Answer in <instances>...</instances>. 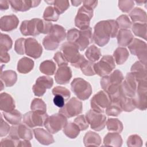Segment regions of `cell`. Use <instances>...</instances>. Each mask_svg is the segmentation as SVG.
<instances>
[{
	"label": "cell",
	"instance_id": "obj_57",
	"mask_svg": "<svg viewBox=\"0 0 147 147\" xmlns=\"http://www.w3.org/2000/svg\"><path fill=\"white\" fill-rule=\"evenodd\" d=\"M10 127L9 125L5 122L1 115V122H0V136L2 137L3 136H6L8 133H9L10 130Z\"/></svg>",
	"mask_w": 147,
	"mask_h": 147
},
{
	"label": "cell",
	"instance_id": "obj_36",
	"mask_svg": "<svg viewBox=\"0 0 147 147\" xmlns=\"http://www.w3.org/2000/svg\"><path fill=\"white\" fill-rule=\"evenodd\" d=\"M79 127L74 123H67L63 128V133L69 138L73 139L76 138L80 133Z\"/></svg>",
	"mask_w": 147,
	"mask_h": 147
},
{
	"label": "cell",
	"instance_id": "obj_33",
	"mask_svg": "<svg viewBox=\"0 0 147 147\" xmlns=\"http://www.w3.org/2000/svg\"><path fill=\"white\" fill-rule=\"evenodd\" d=\"M48 34L58 41L59 42L64 40L67 37V33L65 29L62 26L57 24L53 25Z\"/></svg>",
	"mask_w": 147,
	"mask_h": 147
},
{
	"label": "cell",
	"instance_id": "obj_10",
	"mask_svg": "<svg viewBox=\"0 0 147 147\" xmlns=\"http://www.w3.org/2000/svg\"><path fill=\"white\" fill-rule=\"evenodd\" d=\"M83 105L78 98L73 97L59 110V113L67 118H72L82 113Z\"/></svg>",
	"mask_w": 147,
	"mask_h": 147
},
{
	"label": "cell",
	"instance_id": "obj_2",
	"mask_svg": "<svg viewBox=\"0 0 147 147\" xmlns=\"http://www.w3.org/2000/svg\"><path fill=\"white\" fill-rule=\"evenodd\" d=\"M124 78L122 72L116 69L109 75L102 77L100 86L109 96L110 99L118 98L121 95L120 85Z\"/></svg>",
	"mask_w": 147,
	"mask_h": 147
},
{
	"label": "cell",
	"instance_id": "obj_40",
	"mask_svg": "<svg viewBox=\"0 0 147 147\" xmlns=\"http://www.w3.org/2000/svg\"><path fill=\"white\" fill-rule=\"evenodd\" d=\"M107 129L111 132L121 133L123 130L122 123L117 118H109L106 121Z\"/></svg>",
	"mask_w": 147,
	"mask_h": 147
},
{
	"label": "cell",
	"instance_id": "obj_15",
	"mask_svg": "<svg viewBox=\"0 0 147 147\" xmlns=\"http://www.w3.org/2000/svg\"><path fill=\"white\" fill-rule=\"evenodd\" d=\"M137 83L134 75L131 72L127 73L125 80L122 81L120 85L123 95L126 97L134 98L136 94Z\"/></svg>",
	"mask_w": 147,
	"mask_h": 147
},
{
	"label": "cell",
	"instance_id": "obj_42",
	"mask_svg": "<svg viewBox=\"0 0 147 147\" xmlns=\"http://www.w3.org/2000/svg\"><path fill=\"white\" fill-rule=\"evenodd\" d=\"M13 45V41L10 37L6 34L1 33L0 37V52H7Z\"/></svg>",
	"mask_w": 147,
	"mask_h": 147
},
{
	"label": "cell",
	"instance_id": "obj_61",
	"mask_svg": "<svg viewBox=\"0 0 147 147\" xmlns=\"http://www.w3.org/2000/svg\"><path fill=\"white\" fill-rule=\"evenodd\" d=\"M9 1H0V9L1 10H6L9 9Z\"/></svg>",
	"mask_w": 147,
	"mask_h": 147
},
{
	"label": "cell",
	"instance_id": "obj_62",
	"mask_svg": "<svg viewBox=\"0 0 147 147\" xmlns=\"http://www.w3.org/2000/svg\"><path fill=\"white\" fill-rule=\"evenodd\" d=\"M32 145L29 140H24L20 141L18 146H31Z\"/></svg>",
	"mask_w": 147,
	"mask_h": 147
},
{
	"label": "cell",
	"instance_id": "obj_59",
	"mask_svg": "<svg viewBox=\"0 0 147 147\" xmlns=\"http://www.w3.org/2000/svg\"><path fill=\"white\" fill-rule=\"evenodd\" d=\"M98 1H89V0H86V1H83V6L87 7L88 8H90L92 10H94L97 6L98 4Z\"/></svg>",
	"mask_w": 147,
	"mask_h": 147
},
{
	"label": "cell",
	"instance_id": "obj_58",
	"mask_svg": "<svg viewBox=\"0 0 147 147\" xmlns=\"http://www.w3.org/2000/svg\"><path fill=\"white\" fill-rule=\"evenodd\" d=\"M53 103L58 107L61 108L64 106L65 105V99H64L63 97H62L60 95H55V97L53 98Z\"/></svg>",
	"mask_w": 147,
	"mask_h": 147
},
{
	"label": "cell",
	"instance_id": "obj_14",
	"mask_svg": "<svg viewBox=\"0 0 147 147\" xmlns=\"http://www.w3.org/2000/svg\"><path fill=\"white\" fill-rule=\"evenodd\" d=\"M146 80L138 82L136 94L133 98L136 108L145 110L147 108V84Z\"/></svg>",
	"mask_w": 147,
	"mask_h": 147
},
{
	"label": "cell",
	"instance_id": "obj_50",
	"mask_svg": "<svg viewBox=\"0 0 147 147\" xmlns=\"http://www.w3.org/2000/svg\"><path fill=\"white\" fill-rule=\"evenodd\" d=\"M134 6V2L131 0H123L118 1V7L123 13H129Z\"/></svg>",
	"mask_w": 147,
	"mask_h": 147
},
{
	"label": "cell",
	"instance_id": "obj_32",
	"mask_svg": "<svg viewBox=\"0 0 147 147\" xmlns=\"http://www.w3.org/2000/svg\"><path fill=\"white\" fill-rule=\"evenodd\" d=\"M129 56V51L124 47H118L113 53V58L118 65L123 64Z\"/></svg>",
	"mask_w": 147,
	"mask_h": 147
},
{
	"label": "cell",
	"instance_id": "obj_24",
	"mask_svg": "<svg viewBox=\"0 0 147 147\" xmlns=\"http://www.w3.org/2000/svg\"><path fill=\"white\" fill-rule=\"evenodd\" d=\"M131 73L135 77L137 83L146 80V65L141 61H137L135 62L131 66Z\"/></svg>",
	"mask_w": 147,
	"mask_h": 147
},
{
	"label": "cell",
	"instance_id": "obj_44",
	"mask_svg": "<svg viewBox=\"0 0 147 147\" xmlns=\"http://www.w3.org/2000/svg\"><path fill=\"white\" fill-rule=\"evenodd\" d=\"M120 104L122 110L126 112L132 111L136 108L133 98L126 97L123 96L121 99Z\"/></svg>",
	"mask_w": 147,
	"mask_h": 147
},
{
	"label": "cell",
	"instance_id": "obj_64",
	"mask_svg": "<svg viewBox=\"0 0 147 147\" xmlns=\"http://www.w3.org/2000/svg\"><path fill=\"white\" fill-rule=\"evenodd\" d=\"M146 1H135V2L137 4V5H142L143 3H146Z\"/></svg>",
	"mask_w": 147,
	"mask_h": 147
},
{
	"label": "cell",
	"instance_id": "obj_29",
	"mask_svg": "<svg viewBox=\"0 0 147 147\" xmlns=\"http://www.w3.org/2000/svg\"><path fill=\"white\" fill-rule=\"evenodd\" d=\"M83 142L86 146H98L101 144L102 139L98 133L92 131H88L84 136Z\"/></svg>",
	"mask_w": 147,
	"mask_h": 147
},
{
	"label": "cell",
	"instance_id": "obj_6",
	"mask_svg": "<svg viewBox=\"0 0 147 147\" xmlns=\"http://www.w3.org/2000/svg\"><path fill=\"white\" fill-rule=\"evenodd\" d=\"M115 68L114 59L112 56L105 55L101 59L94 64L95 74L103 77L110 74Z\"/></svg>",
	"mask_w": 147,
	"mask_h": 147
},
{
	"label": "cell",
	"instance_id": "obj_54",
	"mask_svg": "<svg viewBox=\"0 0 147 147\" xmlns=\"http://www.w3.org/2000/svg\"><path fill=\"white\" fill-rule=\"evenodd\" d=\"M26 38H18L14 44V50L16 52L21 55H23L25 53V43Z\"/></svg>",
	"mask_w": 147,
	"mask_h": 147
},
{
	"label": "cell",
	"instance_id": "obj_51",
	"mask_svg": "<svg viewBox=\"0 0 147 147\" xmlns=\"http://www.w3.org/2000/svg\"><path fill=\"white\" fill-rule=\"evenodd\" d=\"M143 144V141L137 134H132L130 136L127 140V145L128 146L140 147Z\"/></svg>",
	"mask_w": 147,
	"mask_h": 147
},
{
	"label": "cell",
	"instance_id": "obj_16",
	"mask_svg": "<svg viewBox=\"0 0 147 147\" xmlns=\"http://www.w3.org/2000/svg\"><path fill=\"white\" fill-rule=\"evenodd\" d=\"M53 84V80L48 76L38 77L36 83L32 87V90L35 96H41L46 92L47 89L51 88Z\"/></svg>",
	"mask_w": 147,
	"mask_h": 147
},
{
	"label": "cell",
	"instance_id": "obj_56",
	"mask_svg": "<svg viewBox=\"0 0 147 147\" xmlns=\"http://www.w3.org/2000/svg\"><path fill=\"white\" fill-rule=\"evenodd\" d=\"M79 34V30L76 28H72L68 30L67 33V39L68 42L74 43Z\"/></svg>",
	"mask_w": 147,
	"mask_h": 147
},
{
	"label": "cell",
	"instance_id": "obj_19",
	"mask_svg": "<svg viewBox=\"0 0 147 147\" xmlns=\"http://www.w3.org/2000/svg\"><path fill=\"white\" fill-rule=\"evenodd\" d=\"M92 41L93 35L92 33V29L91 27H89L87 29L79 30L78 38L74 44L76 45L79 51H83L87 48Z\"/></svg>",
	"mask_w": 147,
	"mask_h": 147
},
{
	"label": "cell",
	"instance_id": "obj_11",
	"mask_svg": "<svg viewBox=\"0 0 147 147\" xmlns=\"http://www.w3.org/2000/svg\"><path fill=\"white\" fill-rule=\"evenodd\" d=\"M48 117L47 113H41L32 110L24 115L23 121L25 124L30 128L43 126Z\"/></svg>",
	"mask_w": 147,
	"mask_h": 147
},
{
	"label": "cell",
	"instance_id": "obj_27",
	"mask_svg": "<svg viewBox=\"0 0 147 147\" xmlns=\"http://www.w3.org/2000/svg\"><path fill=\"white\" fill-rule=\"evenodd\" d=\"M117 42L119 46H128L133 40V34L128 29H120L117 35Z\"/></svg>",
	"mask_w": 147,
	"mask_h": 147
},
{
	"label": "cell",
	"instance_id": "obj_20",
	"mask_svg": "<svg viewBox=\"0 0 147 147\" xmlns=\"http://www.w3.org/2000/svg\"><path fill=\"white\" fill-rule=\"evenodd\" d=\"M41 1L37 0H13L9 1L11 9L15 12L26 11L30 8L35 7L40 3Z\"/></svg>",
	"mask_w": 147,
	"mask_h": 147
},
{
	"label": "cell",
	"instance_id": "obj_31",
	"mask_svg": "<svg viewBox=\"0 0 147 147\" xmlns=\"http://www.w3.org/2000/svg\"><path fill=\"white\" fill-rule=\"evenodd\" d=\"M4 118L12 125H16L21 123L22 115V114L17 110L14 109L9 112H3Z\"/></svg>",
	"mask_w": 147,
	"mask_h": 147
},
{
	"label": "cell",
	"instance_id": "obj_1",
	"mask_svg": "<svg viewBox=\"0 0 147 147\" xmlns=\"http://www.w3.org/2000/svg\"><path fill=\"white\" fill-rule=\"evenodd\" d=\"M118 32V26L114 20H103L98 22L94 26L93 40L100 47L106 45L110 37L114 38Z\"/></svg>",
	"mask_w": 147,
	"mask_h": 147
},
{
	"label": "cell",
	"instance_id": "obj_7",
	"mask_svg": "<svg viewBox=\"0 0 147 147\" xmlns=\"http://www.w3.org/2000/svg\"><path fill=\"white\" fill-rule=\"evenodd\" d=\"M67 123V117L59 113L48 117L45 121L44 126L49 133L55 134L63 129Z\"/></svg>",
	"mask_w": 147,
	"mask_h": 147
},
{
	"label": "cell",
	"instance_id": "obj_48",
	"mask_svg": "<svg viewBox=\"0 0 147 147\" xmlns=\"http://www.w3.org/2000/svg\"><path fill=\"white\" fill-rule=\"evenodd\" d=\"M115 21L117 23L118 28H120L121 29H128L131 26V22L127 15H121Z\"/></svg>",
	"mask_w": 147,
	"mask_h": 147
},
{
	"label": "cell",
	"instance_id": "obj_35",
	"mask_svg": "<svg viewBox=\"0 0 147 147\" xmlns=\"http://www.w3.org/2000/svg\"><path fill=\"white\" fill-rule=\"evenodd\" d=\"M39 69L41 73L46 75H53L56 71V65L52 60H47L40 64Z\"/></svg>",
	"mask_w": 147,
	"mask_h": 147
},
{
	"label": "cell",
	"instance_id": "obj_46",
	"mask_svg": "<svg viewBox=\"0 0 147 147\" xmlns=\"http://www.w3.org/2000/svg\"><path fill=\"white\" fill-rule=\"evenodd\" d=\"M51 5H53L54 8L56 10L59 14H63L69 7V2L67 0L52 1Z\"/></svg>",
	"mask_w": 147,
	"mask_h": 147
},
{
	"label": "cell",
	"instance_id": "obj_23",
	"mask_svg": "<svg viewBox=\"0 0 147 147\" xmlns=\"http://www.w3.org/2000/svg\"><path fill=\"white\" fill-rule=\"evenodd\" d=\"M33 133L36 139L42 145H49L55 142L53 137L48 130L42 128L33 129Z\"/></svg>",
	"mask_w": 147,
	"mask_h": 147
},
{
	"label": "cell",
	"instance_id": "obj_8",
	"mask_svg": "<svg viewBox=\"0 0 147 147\" xmlns=\"http://www.w3.org/2000/svg\"><path fill=\"white\" fill-rule=\"evenodd\" d=\"M85 116L92 130L99 131L103 129L105 127L106 117L103 113L97 112L91 109L86 113Z\"/></svg>",
	"mask_w": 147,
	"mask_h": 147
},
{
	"label": "cell",
	"instance_id": "obj_47",
	"mask_svg": "<svg viewBox=\"0 0 147 147\" xmlns=\"http://www.w3.org/2000/svg\"><path fill=\"white\" fill-rule=\"evenodd\" d=\"M94 64L92 62L86 60L80 65V68L82 73L86 76H94L95 72L94 69Z\"/></svg>",
	"mask_w": 147,
	"mask_h": 147
},
{
	"label": "cell",
	"instance_id": "obj_28",
	"mask_svg": "<svg viewBox=\"0 0 147 147\" xmlns=\"http://www.w3.org/2000/svg\"><path fill=\"white\" fill-rule=\"evenodd\" d=\"M34 61L27 57H23L17 63V69L21 74H26L30 72L33 68Z\"/></svg>",
	"mask_w": 147,
	"mask_h": 147
},
{
	"label": "cell",
	"instance_id": "obj_13",
	"mask_svg": "<svg viewBox=\"0 0 147 147\" xmlns=\"http://www.w3.org/2000/svg\"><path fill=\"white\" fill-rule=\"evenodd\" d=\"M130 53L136 56L142 64H146V43L138 38H133L128 45Z\"/></svg>",
	"mask_w": 147,
	"mask_h": 147
},
{
	"label": "cell",
	"instance_id": "obj_49",
	"mask_svg": "<svg viewBox=\"0 0 147 147\" xmlns=\"http://www.w3.org/2000/svg\"><path fill=\"white\" fill-rule=\"evenodd\" d=\"M52 94L54 95H59L61 96L64 98L65 100H68L70 96H71V92L67 88L62 86H56L54 87L52 90Z\"/></svg>",
	"mask_w": 147,
	"mask_h": 147
},
{
	"label": "cell",
	"instance_id": "obj_45",
	"mask_svg": "<svg viewBox=\"0 0 147 147\" xmlns=\"http://www.w3.org/2000/svg\"><path fill=\"white\" fill-rule=\"evenodd\" d=\"M30 109L32 111L47 113V105L42 99L34 98L31 102Z\"/></svg>",
	"mask_w": 147,
	"mask_h": 147
},
{
	"label": "cell",
	"instance_id": "obj_25",
	"mask_svg": "<svg viewBox=\"0 0 147 147\" xmlns=\"http://www.w3.org/2000/svg\"><path fill=\"white\" fill-rule=\"evenodd\" d=\"M16 103L13 97L6 92L0 94V109L4 112H9L15 109Z\"/></svg>",
	"mask_w": 147,
	"mask_h": 147
},
{
	"label": "cell",
	"instance_id": "obj_4",
	"mask_svg": "<svg viewBox=\"0 0 147 147\" xmlns=\"http://www.w3.org/2000/svg\"><path fill=\"white\" fill-rule=\"evenodd\" d=\"M61 51L67 61L75 68H80L86 60L84 56L79 53V49L76 45L73 42L68 41L63 43L61 47Z\"/></svg>",
	"mask_w": 147,
	"mask_h": 147
},
{
	"label": "cell",
	"instance_id": "obj_60",
	"mask_svg": "<svg viewBox=\"0 0 147 147\" xmlns=\"http://www.w3.org/2000/svg\"><path fill=\"white\" fill-rule=\"evenodd\" d=\"M10 55L7 52H0V60L1 63H7L10 61Z\"/></svg>",
	"mask_w": 147,
	"mask_h": 147
},
{
	"label": "cell",
	"instance_id": "obj_37",
	"mask_svg": "<svg viewBox=\"0 0 147 147\" xmlns=\"http://www.w3.org/2000/svg\"><path fill=\"white\" fill-rule=\"evenodd\" d=\"M85 55L87 59L94 63L99 60L102 53L99 48L94 45L90 46L85 52Z\"/></svg>",
	"mask_w": 147,
	"mask_h": 147
},
{
	"label": "cell",
	"instance_id": "obj_43",
	"mask_svg": "<svg viewBox=\"0 0 147 147\" xmlns=\"http://www.w3.org/2000/svg\"><path fill=\"white\" fill-rule=\"evenodd\" d=\"M60 42L51 37L50 35L46 36L42 40V45L45 49L48 51H54L59 46Z\"/></svg>",
	"mask_w": 147,
	"mask_h": 147
},
{
	"label": "cell",
	"instance_id": "obj_18",
	"mask_svg": "<svg viewBox=\"0 0 147 147\" xmlns=\"http://www.w3.org/2000/svg\"><path fill=\"white\" fill-rule=\"evenodd\" d=\"M25 53L28 56L36 59L41 56L42 53V47L37 40L29 37L25 40Z\"/></svg>",
	"mask_w": 147,
	"mask_h": 147
},
{
	"label": "cell",
	"instance_id": "obj_55",
	"mask_svg": "<svg viewBox=\"0 0 147 147\" xmlns=\"http://www.w3.org/2000/svg\"><path fill=\"white\" fill-rule=\"evenodd\" d=\"M53 58L59 67L68 65V62L67 61L64 55H63L62 52L60 51L57 52L54 55V56Z\"/></svg>",
	"mask_w": 147,
	"mask_h": 147
},
{
	"label": "cell",
	"instance_id": "obj_17",
	"mask_svg": "<svg viewBox=\"0 0 147 147\" xmlns=\"http://www.w3.org/2000/svg\"><path fill=\"white\" fill-rule=\"evenodd\" d=\"M9 136L17 139L31 140L33 138L32 131L26 124L20 123L13 125L9 132Z\"/></svg>",
	"mask_w": 147,
	"mask_h": 147
},
{
	"label": "cell",
	"instance_id": "obj_22",
	"mask_svg": "<svg viewBox=\"0 0 147 147\" xmlns=\"http://www.w3.org/2000/svg\"><path fill=\"white\" fill-rule=\"evenodd\" d=\"M72 78V71L67 65L59 67L55 75L56 82L59 84H68Z\"/></svg>",
	"mask_w": 147,
	"mask_h": 147
},
{
	"label": "cell",
	"instance_id": "obj_12",
	"mask_svg": "<svg viewBox=\"0 0 147 147\" xmlns=\"http://www.w3.org/2000/svg\"><path fill=\"white\" fill-rule=\"evenodd\" d=\"M110 103V99L107 94L104 91H99L92 96L90 105L93 110L103 113Z\"/></svg>",
	"mask_w": 147,
	"mask_h": 147
},
{
	"label": "cell",
	"instance_id": "obj_52",
	"mask_svg": "<svg viewBox=\"0 0 147 147\" xmlns=\"http://www.w3.org/2000/svg\"><path fill=\"white\" fill-rule=\"evenodd\" d=\"M20 142V139L13 138L10 136L3 138L1 141V146H18Z\"/></svg>",
	"mask_w": 147,
	"mask_h": 147
},
{
	"label": "cell",
	"instance_id": "obj_34",
	"mask_svg": "<svg viewBox=\"0 0 147 147\" xmlns=\"http://www.w3.org/2000/svg\"><path fill=\"white\" fill-rule=\"evenodd\" d=\"M129 16L133 23H146V13L140 7H135L130 13Z\"/></svg>",
	"mask_w": 147,
	"mask_h": 147
},
{
	"label": "cell",
	"instance_id": "obj_30",
	"mask_svg": "<svg viewBox=\"0 0 147 147\" xmlns=\"http://www.w3.org/2000/svg\"><path fill=\"white\" fill-rule=\"evenodd\" d=\"M1 80L6 87H11L17 80V75L13 70L4 71L1 74Z\"/></svg>",
	"mask_w": 147,
	"mask_h": 147
},
{
	"label": "cell",
	"instance_id": "obj_63",
	"mask_svg": "<svg viewBox=\"0 0 147 147\" xmlns=\"http://www.w3.org/2000/svg\"><path fill=\"white\" fill-rule=\"evenodd\" d=\"M72 5L74 6H79L82 2V1H78V0H74V1H71Z\"/></svg>",
	"mask_w": 147,
	"mask_h": 147
},
{
	"label": "cell",
	"instance_id": "obj_21",
	"mask_svg": "<svg viewBox=\"0 0 147 147\" xmlns=\"http://www.w3.org/2000/svg\"><path fill=\"white\" fill-rule=\"evenodd\" d=\"M18 24L19 20L16 15L4 16L0 20V29L2 31L10 32L16 29Z\"/></svg>",
	"mask_w": 147,
	"mask_h": 147
},
{
	"label": "cell",
	"instance_id": "obj_38",
	"mask_svg": "<svg viewBox=\"0 0 147 147\" xmlns=\"http://www.w3.org/2000/svg\"><path fill=\"white\" fill-rule=\"evenodd\" d=\"M122 111L120 101L113 100L110 101L109 105L106 109V113L109 116L117 117L122 113Z\"/></svg>",
	"mask_w": 147,
	"mask_h": 147
},
{
	"label": "cell",
	"instance_id": "obj_39",
	"mask_svg": "<svg viewBox=\"0 0 147 147\" xmlns=\"http://www.w3.org/2000/svg\"><path fill=\"white\" fill-rule=\"evenodd\" d=\"M146 23L135 22L131 25V28L133 33L138 37L146 40Z\"/></svg>",
	"mask_w": 147,
	"mask_h": 147
},
{
	"label": "cell",
	"instance_id": "obj_9",
	"mask_svg": "<svg viewBox=\"0 0 147 147\" xmlns=\"http://www.w3.org/2000/svg\"><path fill=\"white\" fill-rule=\"evenodd\" d=\"M94 15L93 10L86 7L81 6L75 18V25L80 30L87 29L90 27V23Z\"/></svg>",
	"mask_w": 147,
	"mask_h": 147
},
{
	"label": "cell",
	"instance_id": "obj_41",
	"mask_svg": "<svg viewBox=\"0 0 147 147\" xmlns=\"http://www.w3.org/2000/svg\"><path fill=\"white\" fill-rule=\"evenodd\" d=\"M59 14L52 6H48L45 9L43 13V18L45 21L50 22V21H57L59 18Z\"/></svg>",
	"mask_w": 147,
	"mask_h": 147
},
{
	"label": "cell",
	"instance_id": "obj_26",
	"mask_svg": "<svg viewBox=\"0 0 147 147\" xmlns=\"http://www.w3.org/2000/svg\"><path fill=\"white\" fill-rule=\"evenodd\" d=\"M122 138L118 133H108L103 138V144L105 146L119 147L122 145Z\"/></svg>",
	"mask_w": 147,
	"mask_h": 147
},
{
	"label": "cell",
	"instance_id": "obj_3",
	"mask_svg": "<svg viewBox=\"0 0 147 147\" xmlns=\"http://www.w3.org/2000/svg\"><path fill=\"white\" fill-rule=\"evenodd\" d=\"M53 24L40 18H33L30 20H25L22 22L20 30L23 36H36L40 33L48 34Z\"/></svg>",
	"mask_w": 147,
	"mask_h": 147
},
{
	"label": "cell",
	"instance_id": "obj_53",
	"mask_svg": "<svg viewBox=\"0 0 147 147\" xmlns=\"http://www.w3.org/2000/svg\"><path fill=\"white\" fill-rule=\"evenodd\" d=\"M74 123L79 127L80 131L86 130L89 126V123L84 115H80L77 117L74 120Z\"/></svg>",
	"mask_w": 147,
	"mask_h": 147
},
{
	"label": "cell",
	"instance_id": "obj_5",
	"mask_svg": "<svg viewBox=\"0 0 147 147\" xmlns=\"http://www.w3.org/2000/svg\"><path fill=\"white\" fill-rule=\"evenodd\" d=\"M71 88L78 99L85 100L92 94V87L89 82L81 78H75L71 83Z\"/></svg>",
	"mask_w": 147,
	"mask_h": 147
}]
</instances>
